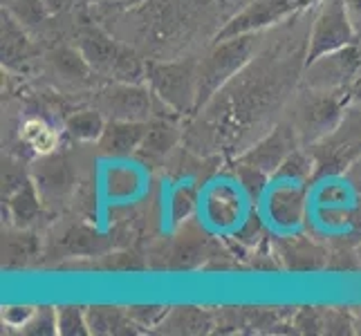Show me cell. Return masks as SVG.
<instances>
[{
	"label": "cell",
	"instance_id": "15",
	"mask_svg": "<svg viewBox=\"0 0 361 336\" xmlns=\"http://www.w3.org/2000/svg\"><path fill=\"white\" fill-rule=\"evenodd\" d=\"M216 332V312L195 305L171 307L155 328V334H211Z\"/></svg>",
	"mask_w": 361,
	"mask_h": 336
},
{
	"label": "cell",
	"instance_id": "23",
	"mask_svg": "<svg viewBox=\"0 0 361 336\" xmlns=\"http://www.w3.org/2000/svg\"><path fill=\"white\" fill-rule=\"evenodd\" d=\"M108 119L104 117V112L94 108H83L72 112V115L66 119V132L68 137H72L74 142L81 144H97L99 137L104 135Z\"/></svg>",
	"mask_w": 361,
	"mask_h": 336
},
{
	"label": "cell",
	"instance_id": "8",
	"mask_svg": "<svg viewBox=\"0 0 361 336\" xmlns=\"http://www.w3.org/2000/svg\"><path fill=\"white\" fill-rule=\"evenodd\" d=\"M353 43H357V27L345 0H319V9L307 39L305 63Z\"/></svg>",
	"mask_w": 361,
	"mask_h": 336
},
{
	"label": "cell",
	"instance_id": "35",
	"mask_svg": "<svg viewBox=\"0 0 361 336\" xmlns=\"http://www.w3.org/2000/svg\"><path fill=\"white\" fill-rule=\"evenodd\" d=\"M23 334L27 336H54L59 334V321H56V307H36L32 321L23 328Z\"/></svg>",
	"mask_w": 361,
	"mask_h": 336
},
{
	"label": "cell",
	"instance_id": "4",
	"mask_svg": "<svg viewBox=\"0 0 361 336\" xmlns=\"http://www.w3.org/2000/svg\"><path fill=\"white\" fill-rule=\"evenodd\" d=\"M197 63L182 61H146V83L153 94L176 115L197 112Z\"/></svg>",
	"mask_w": 361,
	"mask_h": 336
},
{
	"label": "cell",
	"instance_id": "44",
	"mask_svg": "<svg viewBox=\"0 0 361 336\" xmlns=\"http://www.w3.org/2000/svg\"><path fill=\"white\" fill-rule=\"evenodd\" d=\"M355 314H359V316H361V307H355Z\"/></svg>",
	"mask_w": 361,
	"mask_h": 336
},
{
	"label": "cell",
	"instance_id": "18",
	"mask_svg": "<svg viewBox=\"0 0 361 336\" xmlns=\"http://www.w3.org/2000/svg\"><path fill=\"white\" fill-rule=\"evenodd\" d=\"M85 318H88L90 334L110 336V334H140L142 330L135 325L128 316L126 307L117 305H90L85 307Z\"/></svg>",
	"mask_w": 361,
	"mask_h": 336
},
{
	"label": "cell",
	"instance_id": "11",
	"mask_svg": "<svg viewBox=\"0 0 361 336\" xmlns=\"http://www.w3.org/2000/svg\"><path fill=\"white\" fill-rule=\"evenodd\" d=\"M305 0H252L243 11L229 18V23L216 34V41H225L238 34H258L267 25H274L303 9Z\"/></svg>",
	"mask_w": 361,
	"mask_h": 336
},
{
	"label": "cell",
	"instance_id": "33",
	"mask_svg": "<svg viewBox=\"0 0 361 336\" xmlns=\"http://www.w3.org/2000/svg\"><path fill=\"white\" fill-rule=\"evenodd\" d=\"M5 3H7V7H3V9H7L23 27L25 25H36L49 16V11L45 9L41 0H5Z\"/></svg>",
	"mask_w": 361,
	"mask_h": 336
},
{
	"label": "cell",
	"instance_id": "16",
	"mask_svg": "<svg viewBox=\"0 0 361 336\" xmlns=\"http://www.w3.org/2000/svg\"><path fill=\"white\" fill-rule=\"evenodd\" d=\"M243 191L231 189L229 184H216L207 193L204 213L207 222L214 224L216 229H235L243 222Z\"/></svg>",
	"mask_w": 361,
	"mask_h": 336
},
{
	"label": "cell",
	"instance_id": "34",
	"mask_svg": "<svg viewBox=\"0 0 361 336\" xmlns=\"http://www.w3.org/2000/svg\"><path fill=\"white\" fill-rule=\"evenodd\" d=\"M169 309H171L169 305H130V307H126V312L142 332L144 330L155 332V328L161 323V318L169 314Z\"/></svg>",
	"mask_w": 361,
	"mask_h": 336
},
{
	"label": "cell",
	"instance_id": "1",
	"mask_svg": "<svg viewBox=\"0 0 361 336\" xmlns=\"http://www.w3.org/2000/svg\"><path fill=\"white\" fill-rule=\"evenodd\" d=\"M77 49L99 77L128 83H142L146 79V61L137 56L135 49L119 45L97 25H83L79 30Z\"/></svg>",
	"mask_w": 361,
	"mask_h": 336
},
{
	"label": "cell",
	"instance_id": "9",
	"mask_svg": "<svg viewBox=\"0 0 361 336\" xmlns=\"http://www.w3.org/2000/svg\"><path fill=\"white\" fill-rule=\"evenodd\" d=\"M310 184L271 182L263 200L265 220L276 231H298L307 220L310 211Z\"/></svg>",
	"mask_w": 361,
	"mask_h": 336
},
{
	"label": "cell",
	"instance_id": "32",
	"mask_svg": "<svg viewBox=\"0 0 361 336\" xmlns=\"http://www.w3.org/2000/svg\"><path fill=\"white\" fill-rule=\"evenodd\" d=\"M355 312L348 307H323V334L350 336L355 334Z\"/></svg>",
	"mask_w": 361,
	"mask_h": 336
},
{
	"label": "cell",
	"instance_id": "22",
	"mask_svg": "<svg viewBox=\"0 0 361 336\" xmlns=\"http://www.w3.org/2000/svg\"><path fill=\"white\" fill-rule=\"evenodd\" d=\"M142 173L128 164H110L104 178V191L110 200H133L142 189Z\"/></svg>",
	"mask_w": 361,
	"mask_h": 336
},
{
	"label": "cell",
	"instance_id": "26",
	"mask_svg": "<svg viewBox=\"0 0 361 336\" xmlns=\"http://www.w3.org/2000/svg\"><path fill=\"white\" fill-rule=\"evenodd\" d=\"M233 178H235V184H238V189L243 191V195L252 204L263 202L271 186V175H267V173H263L252 164H243L238 159H235V164H233Z\"/></svg>",
	"mask_w": 361,
	"mask_h": 336
},
{
	"label": "cell",
	"instance_id": "14",
	"mask_svg": "<svg viewBox=\"0 0 361 336\" xmlns=\"http://www.w3.org/2000/svg\"><path fill=\"white\" fill-rule=\"evenodd\" d=\"M148 130V121H108L97 148L106 159H128L137 155Z\"/></svg>",
	"mask_w": 361,
	"mask_h": 336
},
{
	"label": "cell",
	"instance_id": "37",
	"mask_svg": "<svg viewBox=\"0 0 361 336\" xmlns=\"http://www.w3.org/2000/svg\"><path fill=\"white\" fill-rule=\"evenodd\" d=\"M34 312H36V307H32V305H3L0 318H3L5 328L23 332V328L32 321Z\"/></svg>",
	"mask_w": 361,
	"mask_h": 336
},
{
	"label": "cell",
	"instance_id": "42",
	"mask_svg": "<svg viewBox=\"0 0 361 336\" xmlns=\"http://www.w3.org/2000/svg\"><path fill=\"white\" fill-rule=\"evenodd\" d=\"M355 27H357V43L361 45V18L355 20Z\"/></svg>",
	"mask_w": 361,
	"mask_h": 336
},
{
	"label": "cell",
	"instance_id": "13",
	"mask_svg": "<svg viewBox=\"0 0 361 336\" xmlns=\"http://www.w3.org/2000/svg\"><path fill=\"white\" fill-rule=\"evenodd\" d=\"M30 180L34 182L43 204H54L59 200H66L74 186V175L68 159L59 153L36 157Z\"/></svg>",
	"mask_w": 361,
	"mask_h": 336
},
{
	"label": "cell",
	"instance_id": "28",
	"mask_svg": "<svg viewBox=\"0 0 361 336\" xmlns=\"http://www.w3.org/2000/svg\"><path fill=\"white\" fill-rule=\"evenodd\" d=\"M49 61H52L56 74H61V77L70 79V81H88L90 74H94L92 68L88 66V61L81 56L77 47L54 49V52L49 54Z\"/></svg>",
	"mask_w": 361,
	"mask_h": 336
},
{
	"label": "cell",
	"instance_id": "19",
	"mask_svg": "<svg viewBox=\"0 0 361 336\" xmlns=\"http://www.w3.org/2000/svg\"><path fill=\"white\" fill-rule=\"evenodd\" d=\"M43 213V200L32 180L23 182L18 189L7 197V216L9 222L18 229H27L34 220Z\"/></svg>",
	"mask_w": 361,
	"mask_h": 336
},
{
	"label": "cell",
	"instance_id": "39",
	"mask_svg": "<svg viewBox=\"0 0 361 336\" xmlns=\"http://www.w3.org/2000/svg\"><path fill=\"white\" fill-rule=\"evenodd\" d=\"M348 101L361 108V74H359L357 81H355V85H353V90H350V97H348Z\"/></svg>",
	"mask_w": 361,
	"mask_h": 336
},
{
	"label": "cell",
	"instance_id": "5",
	"mask_svg": "<svg viewBox=\"0 0 361 336\" xmlns=\"http://www.w3.org/2000/svg\"><path fill=\"white\" fill-rule=\"evenodd\" d=\"M359 74H361V45L353 43L307 61L301 83L305 90L321 92V94H337L348 99Z\"/></svg>",
	"mask_w": 361,
	"mask_h": 336
},
{
	"label": "cell",
	"instance_id": "29",
	"mask_svg": "<svg viewBox=\"0 0 361 336\" xmlns=\"http://www.w3.org/2000/svg\"><path fill=\"white\" fill-rule=\"evenodd\" d=\"M34 235L16 227V233H7L3 238V263L7 267L25 265L34 256Z\"/></svg>",
	"mask_w": 361,
	"mask_h": 336
},
{
	"label": "cell",
	"instance_id": "3",
	"mask_svg": "<svg viewBox=\"0 0 361 336\" xmlns=\"http://www.w3.org/2000/svg\"><path fill=\"white\" fill-rule=\"evenodd\" d=\"M256 34H238L214 47L197 63V110L204 108L238 74L254 54Z\"/></svg>",
	"mask_w": 361,
	"mask_h": 336
},
{
	"label": "cell",
	"instance_id": "31",
	"mask_svg": "<svg viewBox=\"0 0 361 336\" xmlns=\"http://www.w3.org/2000/svg\"><path fill=\"white\" fill-rule=\"evenodd\" d=\"M59 334L61 336H88V318H85V307L79 305H59L56 307Z\"/></svg>",
	"mask_w": 361,
	"mask_h": 336
},
{
	"label": "cell",
	"instance_id": "17",
	"mask_svg": "<svg viewBox=\"0 0 361 336\" xmlns=\"http://www.w3.org/2000/svg\"><path fill=\"white\" fill-rule=\"evenodd\" d=\"M178 117L176 115H161L148 121V130L144 135V142L140 146V155L144 161H161L166 159L169 153L180 144L182 139V130L178 126Z\"/></svg>",
	"mask_w": 361,
	"mask_h": 336
},
{
	"label": "cell",
	"instance_id": "12",
	"mask_svg": "<svg viewBox=\"0 0 361 336\" xmlns=\"http://www.w3.org/2000/svg\"><path fill=\"white\" fill-rule=\"evenodd\" d=\"M298 146H301V142H298L294 126L290 121H281L279 126H274L263 137V139H258L252 148H247V151L238 157V161H243V164H252L274 178V173L279 170V166L288 159V155L292 151H296Z\"/></svg>",
	"mask_w": 361,
	"mask_h": 336
},
{
	"label": "cell",
	"instance_id": "20",
	"mask_svg": "<svg viewBox=\"0 0 361 336\" xmlns=\"http://www.w3.org/2000/svg\"><path fill=\"white\" fill-rule=\"evenodd\" d=\"M20 142L30 148L36 157L52 155L59 151L61 135L49 121L41 117H30L20 123Z\"/></svg>",
	"mask_w": 361,
	"mask_h": 336
},
{
	"label": "cell",
	"instance_id": "2",
	"mask_svg": "<svg viewBox=\"0 0 361 336\" xmlns=\"http://www.w3.org/2000/svg\"><path fill=\"white\" fill-rule=\"evenodd\" d=\"M314 157V182L341 178L361 159V108L348 104L341 121L319 142L305 146Z\"/></svg>",
	"mask_w": 361,
	"mask_h": 336
},
{
	"label": "cell",
	"instance_id": "25",
	"mask_svg": "<svg viewBox=\"0 0 361 336\" xmlns=\"http://www.w3.org/2000/svg\"><path fill=\"white\" fill-rule=\"evenodd\" d=\"M200 204V186L193 182H178L173 186L169 197V216L173 227L189 222V218L197 211Z\"/></svg>",
	"mask_w": 361,
	"mask_h": 336
},
{
	"label": "cell",
	"instance_id": "10",
	"mask_svg": "<svg viewBox=\"0 0 361 336\" xmlns=\"http://www.w3.org/2000/svg\"><path fill=\"white\" fill-rule=\"evenodd\" d=\"M269 242L281 258L285 271L317 273L328 269L330 247L312 235H305L301 231H279L276 235H269Z\"/></svg>",
	"mask_w": 361,
	"mask_h": 336
},
{
	"label": "cell",
	"instance_id": "40",
	"mask_svg": "<svg viewBox=\"0 0 361 336\" xmlns=\"http://www.w3.org/2000/svg\"><path fill=\"white\" fill-rule=\"evenodd\" d=\"M92 3H99V5H117V7H133V5L144 3V0H92Z\"/></svg>",
	"mask_w": 361,
	"mask_h": 336
},
{
	"label": "cell",
	"instance_id": "30",
	"mask_svg": "<svg viewBox=\"0 0 361 336\" xmlns=\"http://www.w3.org/2000/svg\"><path fill=\"white\" fill-rule=\"evenodd\" d=\"M265 222L267 220H263L258 213H254V211H252V213H249L247 218H243V222L233 229L231 240L240 249H249V251H254L258 244H263L269 238Z\"/></svg>",
	"mask_w": 361,
	"mask_h": 336
},
{
	"label": "cell",
	"instance_id": "21",
	"mask_svg": "<svg viewBox=\"0 0 361 336\" xmlns=\"http://www.w3.org/2000/svg\"><path fill=\"white\" fill-rule=\"evenodd\" d=\"M32 56V43L23 25L3 9V66H16Z\"/></svg>",
	"mask_w": 361,
	"mask_h": 336
},
{
	"label": "cell",
	"instance_id": "6",
	"mask_svg": "<svg viewBox=\"0 0 361 336\" xmlns=\"http://www.w3.org/2000/svg\"><path fill=\"white\" fill-rule=\"evenodd\" d=\"M94 106L108 121H151L161 117L157 108H166L148 88V83L110 81L97 92Z\"/></svg>",
	"mask_w": 361,
	"mask_h": 336
},
{
	"label": "cell",
	"instance_id": "24",
	"mask_svg": "<svg viewBox=\"0 0 361 336\" xmlns=\"http://www.w3.org/2000/svg\"><path fill=\"white\" fill-rule=\"evenodd\" d=\"M271 182H294V184H310L314 182V157L305 146H298L296 151L288 155V159L274 173Z\"/></svg>",
	"mask_w": 361,
	"mask_h": 336
},
{
	"label": "cell",
	"instance_id": "27",
	"mask_svg": "<svg viewBox=\"0 0 361 336\" xmlns=\"http://www.w3.org/2000/svg\"><path fill=\"white\" fill-rule=\"evenodd\" d=\"M314 206H353L357 193L343 178H330L314 184Z\"/></svg>",
	"mask_w": 361,
	"mask_h": 336
},
{
	"label": "cell",
	"instance_id": "36",
	"mask_svg": "<svg viewBox=\"0 0 361 336\" xmlns=\"http://www.w3.org/2000/svg\"><path fill=\"white\" fill-rule=\"evenodd\" d=\"M294 334H323V307L305 305L298 307L292 316Z\"/></svg>",
	"mask_w": 361,
	"mask_h": 336
},
{
	"label": "cell",
	"instance_id": "43",
	"mask_svg": "<svg viewBox=\"0 0 361 336\" xmlns=\"http://www.w3.org/2000/svg\"><path fill=\"white\" fill-rule=\"evenodd\" d=\"M357 256H359V263H361V240H359V244H357Z\"/></svg>",
	"mask_w": 361,
	"mask_h": 336
},
{
	"label": "cell",
	"instance_id": "7",
	"mask_svg": "<svg viewBox=\"0 0 361 336\" xmlns=\"http://www.w3.org/2000/svg\"><path fill=\"white\" fill-rule=\"evenodd\" d=\"M348 104L350 101L345 97L321 94L303 88V94L294 104L292 119H290L301 146L314 144L321 137H326L330 130H334V126L341 121Z\"/></svg>",
	"mask_w": 361,
	"mask_h": 336
},
{
	"label": "cell",
	"instance_id": "38",
	"mask_svg": "<svg viewBox=\"0 0 361 336\" xmlns=\"http://www.w3.org/2000/svg\"><path fill=\"white\" fill-rule=\"evenodd\" d=\"M41 3L49 11V16H54V14H61V11H66L74 0H41Z\"/></svg>",
	"mask_w": 361,
	"mask_h": 336
},
{
	"label": "cell",
	"instance_id": "41",
	"mask_svg": "<svg viewBox=\"0 0 361 336\" xmlns=\"http://www.w3.org/2000/svg\"><path fill=\"white\" fill-rule=\"evenodd\" d=\"M345 5H348V9H350L353 18L359 20L361 18V0H345Z\"/></svg>",
	"mask_w": 361,
	"mask_h": 336
}]
</instances>
